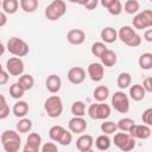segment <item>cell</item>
<instances>
[{"label": "cell", "mask_w": 152, "mask_h": 152, "mask_svg": "<svg viewBox=\"0 0 152 152\" xmlns=\"http://www.w3.org/2000/svg\"><path fill=\"white\" fill-rule=\"evenodd\" d=\"M1 144L6 152H18L21 145V138L17 131L6 129L1 133Z\"/></svg>", "instance_id": "1"}, {"label": "cell", "mask_w": 152, "mask_h": 152, "mask_svg": "<svg viewBox=\"0 0 152 152\" xmlns=\"http://www.w3.org/2000/svg\"><path fill=\"white\" fill-rule=\"evenodd\" d=\"M6 49H7V51L10 53H12L13 56H17V57H24L30 51L28 44L24 39L18 38V37L10 38L8 42H7Z\"/></svg>", "instance_id": "2"}, {"label": "cell", "mask_w": 152, "mask_h": 152, "mask_svg": "<svg viewBox=\"0 0 152 152\" xmlns=\"http://www.w3.org/2000/svg\"><path fill=\"white\" fill-rule=\"evenodd\" d=\"M44 110L46 112L48 116L55 119L61 116L63 113V102L62 99L58 95H51L49 96L44 102Z\"/></svg>", "instance_id": "3"}, {"label": "cell", "mask_w": 152, "mask_h": 152, "mask_svg": "<svg viewBox=\"0 0 152 152\" xmlns=\"http://www.w3.org/2000/svg\"><path fill=\"white\" fill-rule=\"evenodd\" d=\"M65 12H66V4L63 0H53L46 6L44 14L46 19L53 21L62 18L65 14Z\"/></svg>", "instance_id": "4"}, {"label": "cell", "mask_w": 152, "mask_h": 152, "mask_svg": "<svg viewBox=\"0 0 152 152\" xmlns=\"http://www.w3.org/2000/svg\"><path fill=\"white\" fill-rule=\"evenodd\" d=\"M88 115L93 120H106L110 115V107L104 102H96L89 106Z\"/></svg>", "instance_id": "5"}, {"label": "cell", "mask_w": 152, "mask_h": 152, "mask_svg": "<svg viewBox=\"0 0 152 152\" xmlns=\"http://www.w3.org/2000/svg\"><path fill=\"white\" fill-rule=\"evenodd\" d=\"M114 145L119 147L121 151L128 152L132 151L135 146V139L129 134L121 131V133H116L114 135Z\"/></svg>", "instance_id": "6"}, {"label": "cell", "mask_w": 152, "mask_h": 152, "mask_svg": "<svg viewBox=\"0 0 152 152\" xmlns=\"http://www.w3.org/2000/svg\"><path fill=\"white\" fill-rule=\"evenodd\" d=\"M112 107L121 113V114H126L128 110H129V100H128V96L119 90V91H115L114 95L112 96Z\"/></svg>", "instance_id": "7"}, {"label": "cell", "mask_w": 152, "mask_h": 152, "mask_svg": "<svg viewBox=\"0 0 152 152\" xmlns=\"http://www.w3.org/2000/svg\"><path fill=\"white\" fill-rule=\"evenodd\" d=\"M133 27L137 30H145L152 26V11L145 10L138 14L134 15L133 20Z\"/></svg>", "instance_id": "8"}, {"label": "cell", "mask_w": 152, "mask_h": 152, "mask_svg": "<svg viewBox=\"0 0 152 152\" xmlns=\"http://www.w3.org/2000/svg\"><path fill=\"white\" fill-rule=\"evenodd\" d=\"M25 65L20 57H11L6 62V71L12 76H20L24 72Z\"/></svg>", "instance_id": "9"}, {"label": "cell", "mask_w": 152, "mask_h": 152, "mask_svg": "<svg viewBox=\"0 0 152 152\" xmlns=\"http://www.w3.org/2000/svg\"><path fill=\"white\" fill-rule=\"evenodd\" d=\"M40 145H42V137L33 132L30 133L27 139H26V145L24 146L23 151L24 152H38L40 150Z\"/></svg>", "instance_id": "10"}, {"label": "cell", "mask_w": 152, "mask_h": 152, "mask_svg": "<svg viewBox=\"0 0 152 152\" xmlns=\"http://www.w3.org/2000/svg\"><path fill=\"white\" fill-rule=\"evenodd\" d=\"M87 72H88L89 77L91 78V81L100 82L103 78V76H104V66L101 63L94 62V63H90L88 65Z\"/></svg>", "instance_id": "11"}, {"label": "cell", "mask_w": 152, "mask_h": 152, "mask_svg": "<svg viewBox=\"0 0 152 152\" xmlns=\"http://www.w3.org/2000/svg\"><path fill=\"white\" fill-rule=\"evenodd\" d=\"M66 77L72 84H81L86 80V70L81 66H72L69 69Z\"/></svg>", "instance_id": "12"}, {"label": "cell", "mask_w": 152, "mask_h": 152, "mask_svg": "<svg viewBox=\"0 0 152 152\" xmlns=\"http://www.w3.org/2000/svg\"><path fill=\"white\" fill-rule=\"evenodd\" d=\"M128 133L134 139H142V140H145V139L150 138L151 128H150L148 125H137V124H134Z\"/></svg>", "instance_id": "13"}, {"label": "cell", "mask_w": 152, "mask_h": 152, "mask_svg": "<svg viewBox=\"0 0 152 152\" xmlns=\"http://www.w3.org/2000/svg\"><path fill=\"white\" fill-rule=\"evenodd\" d=\"M68 127H69V131L71 133H78L80 134V133H83L87 129L88 124L83 119V116H74L72 119L69 120Z\"/></svg>", "instance_id": "14"}, {"label": "cell", "mask_w": 152, "mask_h": 152, "mask_svg": "<svg viewBox=\"0 0 152 152\" xmlns=\"http://www.w3.org/2000/svg\"><path fill=\"white\" fill-rule=\"evenodd\" d=\"M94 145V139L90 134H82L76 140V147L80 152H89L91 151Z\"/></svg>", "instance_id": "15"}, {"label": "cell", "mask_w": 152, "mask_h": 152, "mask_svg": "<svg viewBox=\"0 0 152 152\" xmlns=\"http://www.w3.org/2000/svg\"><path fill=\"white\" fill-rule=\"evenodd\" d=\"M66 39L72 45H81L86 40V33L81 28H72L66 33Z\"/></svg>", "instance_id": "16"}, {"label": "cell", "mask_w": 152, "mask_h": 152, "mask_svg": "<svg viewBox=\"0 0 152 152\" xmlns=\"http://www.w3.org/2000/svg\"><path fill=\"white\" fill-rule=\"evenodd\" d=\"M45 87L46 89L51 93V94H56L61 90V87H62V80L59 76L52 74L50 76H48L46 81H45Z\"/></svg>", "instance_id": "17"}, {"label": "cell", "mask_w": 152, "mask_h": 152, "mask_svg": "<svg viewBox=\"0 0 152 152\" xmlns=\"http://www.w3.org/2000/svg\"><path fill=\"white\" fill-rule=\"evenodd\" d=\"M100 36L104 44H112L118 39V31L110 26H107V27L102 28Z\"/></svg>", "instance_id": "18"}, {"label": "cell", "mask_w": 152, "mask_h": 152, "mask_svg": "<svg viewBox=\"0 0 152 152\" xmlns=\"http://www.w3.org/2000/svg\"><path fill=\"white\" fill-rule=\"evenodd\" d=\"M116 53L113 51V50H109L107 49L100 57V61H101V64L103 66H113L115 63H116Z\"/></svg>", "instance_id": "19"}, {"label": "cell", "mask_w": 152, "mask_h": 152, "mask_svg": "<svg viewBox=\"0 0 152 152\" xmlns=\"http://www.w3.org/2000/svg\"><path fill=\"white\" fill-rule=\"evenodd\" d=\"M145 89L141 84H133L129 87V96L133 101H141L145 97Z\"/></svg>", "instance_id": "20"}, {"label": "cell", "mask_w": 152, "mask_h": 152, "mask_svg": "<svg viewBox=\"0 0 152 152\" xmlns=\"http://www.w3.org/2000/svg\"><path fill=\"white\" fill-rule=\"evenodd\" d=\"M135 34V31H134V28L133 27H131V26H122L119 31H118V38L124 43V44H126L133 36Z\"/></svg>", "instance_id": "21"}, {"label": "cell", "mask_w": 152, "mask_h": 152, "mask_svg": "<svg viewBox=\"0 0 152 152\" xmlns=\"http://www.w3.org/2000/svg\"><path fill=\"white\" fill-rule=\"evenodd\" d=\"M93 96L96 102H104L109 96V89L106 86H99L94 89Z\"/></svg>", "instance_id": "22"}, {"label": "cell", "mask_w": 152, "mask_h": 152, "mask_svg": "<svg viewBox=\"0 0 152 152\" xmlns=\"http://www.w3.org/2000/svg\"><path fill=\"white\" fill-rule=\"evenodd\" d=\"M12 112L14 114V116L17 118H24L26 116V114L28 113V104L25 101H18L17 103H14Z\"/></svg>", "instance_id": "23"}, {"label": "cell", "mask_w": 152, "mask_h": 152, "mask_svg": "<svg viewBox=\"0 0 152 152\" xmlns=\"http://www.w3.org/2000/svg\"><path fill=\"white\" fill-rule=\"evenodd\" d=\"M1 8L6 14H14L19 8V1L18 0H2Z\"/></svg>", "instance_id": "24"}, {"label": "cell", "mask_w": 152, "mask_h": 152, "mask_svg": "<svg viewBox=\"0 0 152 152\" xmlns=\"http://www.w3.org/2000/svg\"><path fill=\"white\" fill-rule=\"evenodd\" d=\"M17 83L26 91V90L32 89V87H33V84H34V78H33L31 75H28V74H21V75L19 76V80H18Z\"/></svg>", "instance_id": "25"}, {"label": "cell", "mask_w": 152, "mask_h": 152, "mask_svg": "<svg viewBox=\"0 0 152 152\" xmlns=\"http://www.w3.org/2000/svg\"><path fill=\"white\" fill-rule=\"evenodd\" d=\"M95 146L97 150L100 151H107L110 147V139L108 137V134H101L96 138L95 140Z\"/></svg>", "instance_id": "26"}, {"label": "cell", "mask_w": 152, "mask_h": 152, "mask_svg": "<svg viewBox=\"0 0 152 152\" xmlns=\"http://www.w3.org/2000/svg\"><path fill=\"white\" fill-rule=\"evenodd\" d=\"M138 64L142 70H151L152 69V53L145 52L140 55L138 59Z\"/></svg>", "instance_id": "27"}, {"label": "cell", "mask_w": 152, "mask_h": 152, "mask_svg": "<svg viewBox=\"0 0 152 152\" xmlns=\"http://www.w3.org/2000/svg\"><path fill=\"white\" fill-rule=\"evenodd\" d=\"M132 83V76L129 72H121L116 78V84L120 89H126Z\"/></svg>", "instance_id": "28"}, {"label": "cell", "mask_w": 152, "mask_h": 152, "mask_svg": "<svg viewBox=\"0 0 152 152\" xmlns=\"http://www.w3.org/2000/svg\"><path fill=\"white\" fill-rule=\"evenodd\" d=\"M19 4L25 13H33L38 8V0H20Z\"/></svg>", "instance_id": "29"}, {"label": "cell", "mask_w": 152, "mask_h": 152, "mask_svg": "<svg viewBox=\"0 0 152 152\" xmlns=\"http://www.w3.org/2000/svg\"><path fill=\"white\" fill-rule=\"evenodd\" d=\"M32 129V121L27 118H20V120L17 124V131L19 133H27Z\"/></svg>", "instance_id": "30"}, {"label": "cell", "mask_w": 152, "mask_h": 152, "mask_svg": "<svg viewBox=\"0 0 152 152\" xmlns=\"http://www.w3.org/2000/svg\"><path fill=\"white\" fill-rule=\"evenodd\" d=\"M134 124H135L134 120H132L131 118H122L116 122V127L122 132H129V129Z\"/></svg>", "instance_id": "31"}, {"label": "cell", "mask_w": 152, "mask_h": 152, "mask_svg": "<svg viewBox=\"0 0 152 152\" xmlns=\"http://www.w3.org/2000/svg\"><path fill=\"white\" fill-rule=\"evenodd\" d=\"M64 129H65V128H64L63 126H59V125L52 126V127L49 129V137H50V139H51L52 141H57V142H58V140H59L61 135L63 134Z\"/></svg>", "instance_id": "32"}, {"label": "cell", "mask_w": 152, "mask_h": 152, "mask_svg": "<svg viewBox=\"0 0 152 152\" xmlns=\"http://www.w3.org/2000/svg\"><path fill=\"white\" fill-rule=\"evenodd\" d=\"M140 8L138 0H127L124 5V11L128 14H135Z\"/></svg>", "instance_id": "33"}, {"label": "cell", "mask_w": 152, "mask_h": 152, "mask_svg": "<svg viewBox=\"0 0 152 152\" xmlns=\"http://www.w3.org/2000/svg\"><path fill=\"white\" fill-rule=\"evenodd\" d=\"M71 113L74 116H83L86 114V104L82 101H75L71 104Z\"/></svg>", "instance_id": "34"}, {"label": "cell", "mask_w": 152, "mask_h": 152, "mask_svg": "<svg viewBox=\"0 0 152 152\" xmlns=\"http://www.w3.org/2000/svg\"><path fill=\"white\" fill-rule=\"evenodd\" d=\"M91 53L95 56V57H101V55L107 50V46L103 42H95L93 45H91Z\"/></svg>", "instance_id": "35"}, {"label": "cell", "mask_w": 152, "mask_h": 152, "mask_svg": "<svg viewBox=\"0 0 152 152\" xmlns=\"http://www.w3.org/2000/svg\"><path fill=\"white\" fill-rule=\"evenodd\" d=\"M118 127H116V124L114 121H103L101 124V131L102 133L104 134H114L116 132Z\"/></svg>", "instance_id": "36"}, {"label": "cell", "mask_w": 152, "mask_h": 152, "mask_svg": "<svg viewBox=\"0 0 152 152\" xmlns=\"http://www.w3.org/2000/svg\"><path fill=\"white\" fill-rule=\"evenodd\" d=\"M24 93H25V90H24L17 82L10 86V95H11L13 99H20V97H23Z\"/></svg>", "instance_id": "37"}, {"label": "cell", "mask_w": 152, "mask_h": 152, "mask_svg": "<svg viewBox=\"0 0 152 152\" xmlns=\"http://www.w3.org/2000/svg\"><path fill=\"white\" fill-rule=\"evenodd\" d=\"M71 141H72V134H71V132L64 129V132H63V134L61 135L58 142H59L61 145H63V146H68V145L71 144Z\"/></svg>", "instance_id": "38"}, {"label": "cell", "mask_w": 152, "mask_h": 152, "mask_svg": "<svg viewBox=\"0 0 152 152\" xmlns=\"http://www.w3.org/2000/svg\"><path fill=\"white\" fill-rule=\"evenodd\" d=\"M107 10H108V12H109L112 15H119V14L122 12V4H121L120 0H115V1L113 2V5H112L109 8H107Z\"/></svg>", "instance_id": "39"}, {"label": "cell", "mask_w": 152, "mask_h": 152, "mask_svg": "<svg viewBox=\"0 0 152 152\" xmlns=\"http://www.w3.org/2000/svg\"><path fill=\"white\" fill-rule=\"evenodd\" d=\"M141 44V37L138 34V33H135L127 43H126V45H128L129 48H137V46H139Z\"/></svg>", "instance_id": "40"}, {"label": "cell", "mask_w": 152, "mask_h": 152, "mask_svg": "<svg viewBox=\"0 0 152 152\" xmlns=\"http://www.w3.org/2000/svg\"><path fill=\"white\" fill-rule=\"evenodd\" d=\"M142 122L145 125L151 126L152 125V108H147L144 113H142Z\"/></svg>", "instance_id": "41"}, {"label": "cell", "mask_w": 152, "mask_h": 152, "mask_svg": "<svg viewBox=\"0 0 152 152\" xmlns=\"http://www.w3.org/2000/svg\"><path fill=\"white\" fill-rule=\"evenodd\" d=\"M42 152H57L58 147L55 142H45L42 147H40Z\"/></svg>", "instance_id": "42"}, {"label": "cell", "mask_w": 152, "mask_h": 152, "mask_svg": "<svg viewBox=\"0 0 152 152\" xmlns=\"http://www.w3.org/2000/svg\"><path fill=\"white\" fill-rule=\"evenodd\" d=\"M142 87H144V89H145L146 93H152V77L151 76H148V77H146L144 80Z\"/></svg>", "instance_id": "43"}, {"label": "cell", "mask_w": 152, "mask_h": 152, "mask_svg": "<svg viewBox=\"0 0 152 152\" xmlns=\"http://www.w3.org/2000/svg\"><path fill=\"white\" fill-rule=\"evenodd\" d=\"M8 115H10V107L8 104H5L4 107L0 108V120L6 119Z\"/></svg>", "instance_id": "44"}, {"label": "cell", "mask_w": 152, "mask_h": 152, "mask_svg": "<svg viewBox=\"0 0 152 152\" xmlns=\"http://www.w3.org/2000/svg\"><path fill=\"white\" fill-rule=\"evenodd\" d=\"M8 78H10V74L5 70H1L0 71V86L6 84L8 82Z\"/></svg>", "instance_id": "45"}, {"label": "cell", "mask_w": 152, "mask_h": 152, "mask_svg": "<svg viewBox=\"0 0 152 152\" xmlns=\"http://www.w3.org/2000/svg\"><path fill=\"white\" fill-rule=\"evenodd\" d=\"M99 1H100V0H88V2L84 5V7H86L87 10H89V11L95 10V8L97 7V5H99Z\"/></svg>", "instance_id": "46"}, {"label": "cell", "mask_w": 152, "mask_h": 152, "mask_svg": "<svg viewBox=\"0 0 152 152\" xmlns=\"http://www.w3.org/2000/svg\"><path fill=\"white\" fill-rule=\"evenodd\" d=\"M144 38H145V40L148 42V43L152 42V28L148 27V28L145 31V33H144Z\"/></svg>", "instance_id": "47"}, {"label": "cell", "mask_w": 152, "mask_h": 152, "mask_svg": "<svg viewBox=\"0 0 152 152\" xmlns=\"http://www.w3.org/2000/svg\"><path fill=\"white\" fill-rule=\"evenodd\" d=\"M6 23H7V15H6L5 12H1L0 11V27L5 26Z\"/></svg>", "instance_id": "48"}, {"label": "cell", "mask_w": 152, "mask_h": 152, "mask_svg": "<svg viewBox=\"0 0 152 152\" xmlns=\"http://www.w3.org/2000/svg\"><path fill=\"white\" fill-rule=\"evenodd\" d=\"M115 0H100V2H101V5L104 7V8H109L112 5H113V2H114Z\"/></svg>", "instance_id": "49"}, {"label": "cell", "mask_w": 152, "mask_h": 152, "mask_svg": "<svg viewBox=\"0 0 152 152\" xmlns=\"http://www.w3.org/2000/svg\"><path fill=\"white\" fill-rule=\"evenodd\" d=\"M5 104H7L6 99H5V96H4V95H1V94H0V108H1V107H4Z\"/></svg>", "instance_id": "50"}, {"label": "cell", "mask_w": 152, "mask_h": 152, "mask_svg": "<svg viewBox=\"0 0 152 152\" xmlns=\"http://www.w3.org/2000/svg\"><path fill=\"white\" fill-rule=\"evenodd\" d=\"M5 50H6V48H5V45L0 42V56H2L4 53H5Z\"/></svg>", "instance_id": "51"}, {"label": "cell", "mask_w": 152, "mask_h": 152, "mask_svg": "<svg viewBox=\"0 0 152 152\" xmlns=\"http://www.w3.org/2000/svg\"><path fill=\"white\" fill-rule=\"evenodd\" d=\"M87 2H88V0H78V2H77V4H78V5H82V6H84Z\"/></svg>", "instance_id": "52"}, {"label": "cell", "mask_w": 152, "mask_h": 152, "mask_svg": "<svg viewBox=\"0 0 152 152\" xmlns=\"http://www.w3.org/2000/svg\"><path fill=\"white\" fill-rule=\"evenodd\" d=\"M69 2H72V4H77L78 2V0H68Z\"/></svg>", "instance_id": "53"}, {"label": "cell", "mask_w": 152, "mask_h": 152, "mask_svg": "<svg viewBox=\"0 0 152 152\" xmlns=\"http://www.w3.org/2000/svg\"><path fill=\"white\" fill-rule=\"evenodd\" d=\"M2 70V65H1V63H0V71Z\"/></svg>", "instance_id": "54"}, {"label": "cell", "mask_w": 152, "mask_h": 152, "mask_svg": "<svg viewBox=\"0 0 152 152\" xmlns=\"http://www.w3.org/2000/svg\"><path fill=\"white\" fill-rule=\"evenodd\" d=\"M0 8H1V0H0Z\"/></svg>", "instance_id": "55"}]
</instances>
